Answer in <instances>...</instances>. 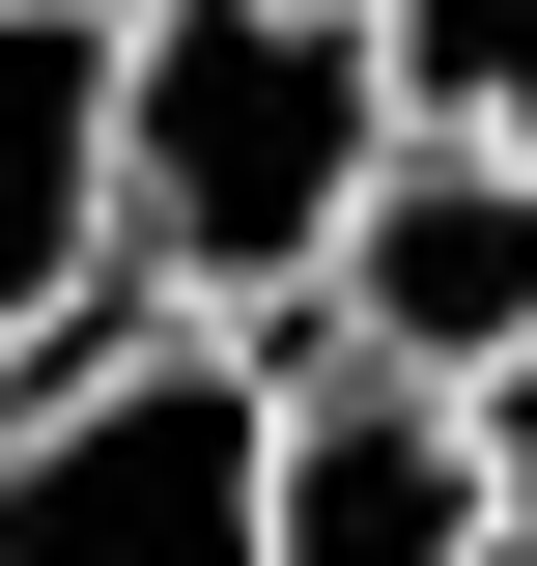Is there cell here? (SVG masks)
<instances>
[{"instance_id":"8992f818","label":"cell","mask_w":537,"mask_h":566,"mask_svg":"<svg viewBox=\"0 0 537 566\" xmlns=\"http://www.w3.org/2000/svg\"><path fill=\"white\" fill-rule=\"evenodd\" d=\"M368 57H397V142L537 170V0H368Z\"/></svg>"},{"instance_id":"277c9868","label":"cell","mask_w":537,"mask_h":566,"mask_svg":"<svg viewBox=\"0 0 537 566\" xmlns=\"http://www.w3.org/2000/svg\"><path fill=\"white\" fill-rule=\"evenodd\" d=\"M255 566H509V538H481V453H453V397H397V368H283Z\"/></svg>"},{"instance_id":"5b68a950","label":"cell","mask_w":537,"mask_h":566,"mask_svg":"<svg viewBox=\"0 0 537 566\" xmlns=\"http://www.w3.org/2000/svg\"><path fill=\"white\" fill-rule=\"evenodd\" d=\"M114 255V0H0V368L57 340Z\"/></svg>"},{"instance_id":"52a82bcc","label":"cell","mask_w":537,"mask_h":566,"mask_svg":"<svg viewBox=\"0 0 537 566\" xmlns=\"http://www.w3.org/2000/svg\"><path fill=\"white\" fill-rule=\"evenodd\" d=\"M453 453H481V538L537 566V340H509V368H481V397H453Z\"/></svg>"},{"instance_id":"7a4b0ae2","label":"cell","mask_w":537,"mask_h":566,"mask_svg":"<svg viewBox=\"0 0 537 566\" xmlns=\"http://www.w3.org/2000/svg\"><path fill=\"white\" fill-rule=\"evenodd\" d=\"M255 453H283L255 368L170 340L141 283H85L0 368V566H255Z\"/></svg>"},{"instance_id":"6da1fadb","label":"cell","mask_w":537,"mask_h":566,"mask_svg":"<svg viewBox=\"0 0 537 566\" xmlns=\"http://www.w3.org/2000/svg\"><path fill=\"white\" fill-rule=\"evenodd\" d=\"M397 170V57L368 0H141L114 29V255L170 340H283Z\"/></svg>"},{"instance_id":"3957f363","label":"cell","mask_w":537,"mask_h":566,"mask_svg":"<svg viewBox=\"0 0 537 566\" xmlns=\"http://www.w3.org/2000/svg\"><path fill=\"white\" fill-rule=\"evenodd\" d=\"M312 312H339V368H397V397H481V368L537 340V170H453V142H397Z\"/></svg>"}]
</instances>
